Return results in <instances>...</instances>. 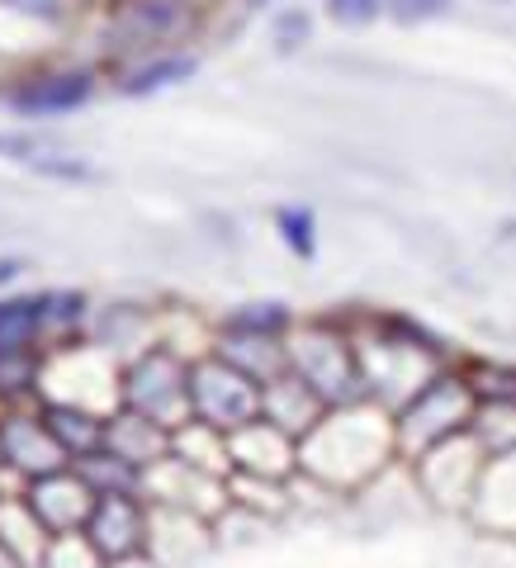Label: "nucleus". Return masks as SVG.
I'll use <instances>...</instances> for the list:
<instances>
[{
  "mask_svg": "<svg viewBox=\"0 0 516 568\" xmlns=\"http://www.w3.org/2000/svg\"><path fill=\"white\" fill-rule=\"evenodd\" d=\"M474 413H478V394H474L469 379L432 375L413 398L403 403V413L394 417V440H398L403 455L422 459L436 446H446V440L469 436Z\"/></svg>",
  "mask_w": 516,
  "mask_h": 568,
  "instance_id": "1",
  "label": "nucleus"
},
{
  "mask_svg": "<svg viewBox=\"0 0 516 568\" xmlns=\"http://www.w3.org/2000/svg\"><path fill=\"white\" fill-rule=\"evenodd\" d=\"M261 394L265 388L252 375H242L233 361H223V355L190 365V422H200L219 436H233L246 422H256Z\"/></svg>",
  "mask_w": 516,
  "mask_h": 568,
  "instance_id": "2",
  "label": "nucleus"
},
{
  "mask_svg": "<svg viewBox=\"0 0 516 568\" xmlns=\"http://www.w3.org/2000/svg\"><path fill=\"white\" fill-rule=\"evenodd\" d=\"M290 369L332 407V413L336 407H355L370 394L361 355H355L342 336H327V332H317V336H308V342L290 346Z\"/></svg>",
  "mask_w": 516,
  "mask_h": 568,
  "instance_id": "3",
  "label": "nucleus"
},
{
  "mask_svg": "<svg viewBox=\"0 0 516 568\" xmlns=\"http://www.w3.org/2000/svg\"><path fill=\"white\" fill-rule=\"evenodd\" d=\"M129 403L138 417L156 426H175L190 417V365H181L171 351L142 355V365L129 375Z\"/></svg>",
  "mask_w": 516,
  "mask_h": 568,
  "instance_id": "4",
  "label": "nucleus"
},
{
  "mask_svg": "<svg viewBox=\"0 0 516 568\" xmlns=\"http://www.w3.org/2000/svg\"><path fill=\"white\" fill-rule=\"evenodd\" d=\"M85 536H91V549L104 564H119V559H133L148 545V517H142L133 497H95Z\"/></svg>",
  "mask_w": 516,
  "mask_h": 568,
  "instance_id": "5",
  "label": "nucleus"
},
{
  "mask_svg": "<svg viewBox=\"0 0 516 568\" xmlns=\"http://www.w3.org/2000/svg\"><path fill=\"white\" fill-rule=\"evenodd\" d=\"M227 459H233V469H242L246 478H275L280 484V478L294 469L299 450H294V436H284L280 426L256 417V422H246L242 432L227 436Z\"/></svg>",
  "mask_w": 516,
  "mask_h": 568,
  "instance_id": "6",
  "label": "nucleus"
},
{
  "mask_svg": "<svg viewBox=\"0 0 516 568\" xmlns=\"http://www.w3.org/2000/svg\"><path fill=\"white\" fill-rule=\"evenodd\" d=\"M327 413L332 407L317 398L313 388L294 375V369H284V375L265 384V394H261V417L271 426H280L284 436H294V440H304Z\"/></svg>",
  "mask_w": 516,
  "mask_h": 568,
  "instance_id": "7",
  "label": "nucleus"
},
{
  "mask_svg": "<svg viewBox=\"0 0 516 568\" xmlns=\"http://www.w3.org/2000/svg\"><path fill=\"white\" fill-rule=\"evenodd\" d=\"M95 91V77L91 71H58V77H39L29 81L24 91H10V104L24 114H62V110H77Z\"/></svg>",
  "mask_w": 516,
  "mask_h": 568,
  "instance_id": "8",
  "label": "nucleus"
},
{
  "mask_svg": "<svg viewBox=\"0 0 516 568\" xmlns=\"http://www.w3.org/2000/svg\"><path fill=\"white\" fill-rule=\"evenodd\" d=\"M181 24H185L181 0H133V6L123 10V33H129V39H133L129 48L166 39V33H175Z\"/></svg>",
  "mask_w": 516,
  "mask_h": 568,
  "instance_id": "9",
  "label": "nucleus"
},
{
  "mask_svg": "<svg viewBox=\"0 0 516 568\" xmlns=\"http://www.w3.org/2000/svg\"><path fill=\"white\" fill-rule=\"evenodd\" d=\"M77 493H85V484H67V478H48V484L39 488V526L43 530H71V526H81V517H85V507H95V503H67V497H77Z\"/></svg>",
  "mask_w": 516,
  "mask_h": 568,
  "instance_id": "10",
  "label": "nucleus"
},
{
  "mask_svg": "<svg viewBox=\"0 0 516 568\" xmlns=\"http://www.w3.org/2000/svg\"><path fill=\"white\" fill-rule=\"evenodd\" d=\"M6 455L14 459V465H29V469H52V459H58V446H52V432H43V426L33 422H10L6 426Z\"/></svg>",
  "mask_w": 516,
  "mask_h": 568,
  "instance_id": "11",
  "label": "nucleus"
},
{
  "mask_svg": "<svg viewBox=\"0 0 516 568\" xmlns=\"http://www.w3.org/2000/svg\"><path fill=\"white\" fill-rule=\"evenodd\" d=\"M290 332V308L284 304H246L227 317V336H261V342H280Z\"/></svg>",
  "mask_w": 516,
  "mask_h": 568,
  "instance_id": "12",
  "label": "nucleus"
},
{
  "mask_svg": "<svg viewBox=\"0 0 516 568\" xmlns=\"http://www.w3.org/2000/svg\"><path fill=\"white\" fill-rule=\"evenodd\" d=\"M43 323V304L39 298H10V304H0V351H20L33 332Z\"/></svg>",
  "mask_w": 516,
  "mask_h": 568,
  "instance_id": "13",
  "label": "nucleus"
},
{
  "mask_svg": "<svg viewBox=\"0 0 516 568\" xmlns=\"http://www.w3.org/2000/svg\"><path fill=\"white\" fill-rule=\"evenodd\" d=\"M185 77H194V58H162V62H148L142 71H133V77L123 81V95H152Z\"/></svg>",
  "mask_w": 516,
  "mask_h": 568,
  "instance_id": "14",
  "label": "nucleus"
},
{
  "mask_svg": "<svg viewBox=\"0 0 516 568\" xmlns=\"http://www.w3.org/2000/svg\"><path fill=\"white\" fill-rule=\"evenodd\" d=\"M275 227H280L284 246H290L299 261H313V252H317V223H313V213L304 204H284L275 213Z\"/></svg>",
  "mask_w": 516,
  "mask_h": 568,
  "instance_id": "15",
  "label": "nucleus"
},
{
  "mask_svg": "<svg viewBox=\"0 0 516 568\" xmlns=\"http://www.w3.org/2000/svg\"><path fill=\"white\" fill-rule=\"evenodd\" d=\"M48 432L58 436V446L62 450H77V446H100V426L91 417H81V413H67V407H52L48 413Z\"/></svg>",
  "mask_w": 516,
  "mask_h": 568,
  "instance_id": "16",
  "label": "nucleus"
},
{
  "mask_svg": "<svg viewBox=\"0 0 516 568\" xmlns=\"http://www.w3.org/2000/svg\"><path fill=\"white\" fill-rule=\"evenodd\" d=\"M380 14V0H332L336 24H370Z\"/></svg>",
  "mask_w": 516,
  "mask_h": 568,
  "instance_id": "17",
  "label": "nucleus"
},
{
  "mask_svg": "<svg viewBox=\"0 0 516 568\" xmlns=\"http://www.w3.org/2000/svg\"><path fill=\"white\" fill-rule=\"evenodd\" d=\"M384 6L394 10L403 24H413V20H426V14H441L451 0H384Z\"/></svg>",
  "mask_w": 516,
  "mask_h": 568,
  "instance_id": "18",
  "label": "nucleus"
},
{
  "mask_svg": "<svg viewBox=\"0 0 516 568\" xmlns=\"http://www.w3.org/2000/svg\"><path fill=\"white\" fill-rule=\"evenodd\" d=\"M6 6L33 14V20H58L62 14V0H6Z\"/></svg>",
  "mask_w": 516,
  "mask_h": 568,
  "instance_id": "19",
  "label": "nucleus"
},
{
  "mask_svg": "<svg viewBox=\"0 0 516 568\" xmlns=\"http://www.w3.org/2000/svg\"><path fill=\"white\" fill-rule=\"evenodd\" d=\"M304 29H308V20H304V14H284V20H280V48H294L299 39H304Z\"/></svg>",
  "mask_w": 516,
  "mask_h": 568,
  "instance_id": "20",
  "label": "nucleus"
},
{
  "mask_svg": "<svg viewBox=\"0 0 516 568\" xmlns=\"http://www.w3.org/2000/svg\"><path fill=\"white\" fill-rule=\"evenodd\" d=\"M20 275V261H0V280H14Z\"/></svg>",
  "mask_w": 516,
  "mask_h": 568,
  "instance_id": "21",
  "label": "nucleus"
},
{
  "mask_svg": "<svg viewBox=\"0 0 516 568\" xmlns=\"http://www.w3.org/2000/svg\"><path fill=\"white\" fill-rule=\"evenodd\" d=\"M256 6H261V0H256Z\"/></svg>",
  "mask_w": 516,
  "mask_h": 568,
  "instance_id": "22",
  "label": "nucleus"
}]
</instances>
